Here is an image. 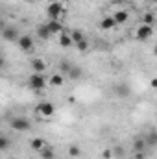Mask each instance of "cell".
<instances>
[{"label":"cell","instance_id":"1","mask_svg":"<svg viewBox=\"0 0 157 159\" xmlns=\"http://www.w3.org/2000/svg\"><path fill=\"white\" fill-rule=\"evenodd\" d=\"M46 15L50 20H61L65 17V6L61 2H50L46 7Z\"/></svg>","mask_w":157,"mask_h":159},{"label":"cell","instance_id":"2","mask_svg":"<svg viewBox=\"0 0 157 159\" xmlns=\"http://www.w3.org/2000/svg\"><path fill=\"white\" fill-rule=\"evenodd\" d=\"M46 81H48V80L44 78L43 72H34V74L28 78V85H30L34 91H43V89L46 87Z\"/></svg>","mask_w":157,"mask_h":159},{"label":"cell","instance_id":"3","mask_svg":"<svg viewBox=\"0 0 157 159\" xmlns=\"http://www.w3.org/2000/svg\"><path fill=\"white\" fill-rule=\"evenodd\" d=\"M35 111H37V115H41V117L50 119V117L56 115V106L52 102H39L37 107H35Z\"/></svg>","mask_w":157,"mask_h":159},{"label":"cell","instance_id":"4","mask_svg":"<svg viewBox=\"0 0 157 159\" xmlns=\"http://www.w3.org/2000/svg\"><path fill=\"white\" fill-rule=\"evenodd\" d=\"M9 128L15 129V131H28L32 128V124H30V120L24 119V117H17V119H11Z\"/></svg>","mask_w":157,"mask_h":159},{"label":"cell","instance_id":"5","mask_svg":"<svg viewBox=\"0 0 157 159\" xmlns=\"http://www.w3.org/2000/svg\"><path fill=\"white\" fill-rule=\"evenodd\" d=\"M152 35H154V28L152 26H146V24H141L137 28V32H135V37L139 41H148Z\"/></svg>","mask_w":157,"mask_h":159},{"label":"cell","instance_id":"6","mask_svg":"<svg viewBox=\"0 0 157 159\" xmlns=\"http://www.w3.org/2000/svg\"><path fill=\"white\" fill-rule=\"evenodd\" d=\"M17 43H19L20 50H24V52H32L34 50V39L30 35H19Z\"/></svg>","mask_w":157,"mask_h":159},{"label":"cell","instance_id":"7","mask_svg":"<svg viewBox=\"0 0 157 159\" xmlns=\"http://www.w3.org/2000/svg\"><path fill=\"white\" fill-rule=\"evenodd\" d=\"M46 28H48V32H50L52 35H59V34L63 32L61 20H48V22H46Z\"/></svg>","mask_w":157,"mask_h":159},{"label":"cell","instance_id":"8","mask_svg":"<svg viewBox=\"0 0 157 159\" xmlns=\"http://www.w3.org/2000/svg\"><path fill=\"white\" fill-rule=\"evenodd\" d=\"M2 37L6 41H17L19 39V32H17V28H4L2 30Z\"/></svg>","mask_w":157,"mask_h":159},{"label":"cell","instance_id":"9","mask_svg":"<svg viewBox=\"0 0 157 159\" xmlns=\"http://www.w3.org/2000/svg\"><path fill=\"white\" fill-rule=\"evenodd\" d=\"M32 69H34V72H44L46 70V61L44 59H41V57H35V59H32Z\"/></svg>","mask_w":157,"mask_h":159},{"label":"cell","instance_id":"10","mask_svg":"<svg viewBox=\"0 0 157 159\" xmlns=\"http://www.w3.org/2000/svg\"><path fill=\"white\" fill-rule=\"evenodd\" d=\"M128 19H129V15H128V11H124V9H120L117 11L115 15H113V20H115V24H126L128 22Z\"/></svg>","mask_w":157,"mask_h":159},{"label":"cell","instance_id":"11","mask_svg":"<svg viewBox=\"0 0 157 159\" xmlns=\"http://www.w3.org/2000/svg\"><path fill=\"white\" fill-rule=\"evenodd\" d=\"M59 44L63 46V48H70L74 43H72V39H70V35H69V32H61L59 34Z\"/></svg>","mask_w":157,"mask_h":159},{"label":"cell","instance_id":"12","mask_svg":"<svg viewBox=\"0 0 157 159\" xmlns=\"http://www.w3.org/2000/svg\"><path fill=\"white\" fill-rule=\"evenodd\" d=\"M37 35H39V39H43V41H48L52 37V34L48 32L46 24H39V26H37Z\"/></svg>","mask_w":157,"mask_h":159},{"label":"cell","instance_id":"13","mask_svg":"<svg viewBox=\"0 0 157 159\" xmlns=\"http://www.w3.org/2000/svg\"><path fill=\"white\" fill-rule=\"evenodd\" d=\"M39 156H41V159H56V152H54L52 146H44L39 152Z\"/></svg>","mask_w":157,"mask_h":159},{"label":"cell","instance_id":"14","mask_svg":"<svg viewBox=\"0 0 157 159\" xmlns=\"http://www.w3.org/2000/svg\"><path fill=\"white\" fill-rule=\"evenodd\" d=\"M115 26H117V24H115L113 17H105V19L100 20V28H102V30H113Z\"/></svg>","mask_w":157,"mask_h":159},{"label":"cell","instance_id":"15","mask_svg":"<svg viewBox=\"0 0 157 159\" xmlns=\"http://www.w3.org/2000/svg\"><path fill=\"white\" fill-rule=\"evenodd\" d=\"M69 80H79L81 78V69L76 67V65H70V69H69Z\"/></svg>","mask_w":157,"mask_h":159},{"label":"cell","instance_id":"16","mask_svg":"<svg viewBox=\"0 0 157 159\" xmlns=\"http://www.w3.org/2000/svg\"><path fill=\"white\" fill-rule=\"evenodd\" d=\"M30 146H32V150H35L37 154H39L41 150L46 146V143L43 141V139H32V143H30Z\"/></svg>","mask_w":157,"mask_h":159},{"label":"cell","instance_id":"17","mask_svg":"<svg viewBox=\"0 0 157 159\" xmlns=\"http://www.w3.org/2000/svg\"><path fill=\"white\" fill-rule=\"evenodd\" d=\"M48 81H50L52 87H61V85L65 83V78H63L61 74H52V78L48 80Z\"/></svg>","mask_w":157,"mask_h":159},{"label":"cell","instance_id":"18","mask_svg":"<svg viewBox=\"0 0 157 159\" xmlns=\"http://www.w3.org/2000/svg\"><path fill=\"white\" fill-rule=\"evenodd\" d=\"M154 22H155V15H154V13H144V15H142V24L152 26Z\"/></svg>","mask_w":157,"mask_h":159},{"label":"cell","instance_id":"19","mask_svg":"<svg viewBox=\"0 0 157 159\" xmlns=\"http://www.w3.org/2000/svg\"><path fill=\"white\" fill-rule=\"evenodd\" d=\"M133 148H135V152H144V148H146V141H144V139H135Z\"/></svg>","mask_w":157,"mask_h":159},{"label":"cell","instance_id":"20","mask_svg":"<svg viewBox=\"0 0 157 159\" xmlns=\"http://www.w3.org/2000/svg\"><path fill=\"white\" fill-rule=\"evenodd\" d=\"M74 44H76V48H78L79 52H87L89 50V41L85 39V37L81 41H78V43H74Z\"/></svg>","mask_w":157,"mask_h":159},{"label":"cell","instance_id":"21","mask_svg":"<svg viewBox=\"0 0 157 159\" xmlns=\"http://www.w3.org/2000/svg\"><path fill=\"white\" fill-rule=\"evenodd\" d=\"M69 156H70V157H79V156H81V148L76 146V144L69 146Z\"/></svg>","mask_w":157,"mask_h":159},{"label":"cell","instance_id":"22","mask_svg":"<svg viewBox=\"0 0 157 159\" xmlns=\"http://www.w3.org/2000/svg\"><path fill=\"white\" fill-rule=\"evenodd\" d=\"M117 94L118 96H122V98L128 96V94H129V87H128V85H118L117 87Z\"/></svg>","mask_w":157,"mask_h":159},{"label":"cell","instance_id":"23","mask_svg":"<svg viewBox=\"0 0 157 159\" xmlns=\"http://www.w3.org/2000/svg\"><path fill=\"white\" fill-rule=\"evenodd\" d=\"M69 35H70V39H72V43H78V41H81V39H83V34H81L79 30H74V32H70Z\"/></svg>","mask_w":157,"mask_h":159},{"label":"cell","instance_id":"24","mask_svg":"<svg viewBox=\"0 0 157 159\" xmlns=\"http://www.w3.org/2000/svg\"><path fill=\"white\" fill-rule=\"evenodd\" d=\"M7 146H9V141L6 137H0V150H6Z\"/></svg>","mask_w":157,"mask_h":159},{"label":"cell","instance_id":"25","mask_svg":"<svg viewBox=\"0 0 157 159\" xmlns=\"http://www.w3.org/2000/svg\"><path fill=\"white\" fill-rule=\"evenodd\" d=\"M102 157H104V159H111V157H113V150H109V148H105V150L102 152Z\"/></svg>","mask_w":157,"mask_h":159},{"label":"cell","instance_id":"26","mask_svg":"<svg viewBox=\"0 0 157 159\" xmlns=\"http://www.w3.org/2000/svg\"><path fill=\"white\" fill-rule=\"evenodd\" d=\"M148 144H155V131H152L150 135H148V141H146Z\"/></svg>","mask_w":157,"mask_h":159},{"label":"cell","instance_id":"27","mask_svg":"<svg viewBox=\"0 0 157 159\" xmlns=\"http://www.w3.org/2000/svg\"><path fill=\"white\" fill-rule=\"evenodd\" d=\"M122 154H124V148H120V146H118V148H115V150H113V156H117V157H120Z\"/></svg>","mask_w":157,"mask_h":159},{"label":"cell","instance_id":"28","mask_svg":"<svg viewBox=\"0 0 157 159\" xmlns=\"http://www.w3.org/2000/svg\"><path fill=\"white\" fill-rule=\"evenodd\" d=\"M70 65H72V63H67V61H63V63H61V69H63V72H69Z\"/></svg>","mask_w":157,"mask_h":159},{"label":"cell","instance_id":"29","mask_svg":"<svg viewBox=\"0 0 157 159\" xmlns=\"http://www.w3.org/2000/svg\"><path fill=\"white\" fill-rule=\"evenodd\" d=\"M4 65H6V61H4V57H2V56H0V69H2V67H4Z\"/></svg>","mask_w":157,"mask_h":159},{"label":"cell","instance_id":"30","mask_svg":"<svg viewBox=\"0 0 157 159\" xmlns=\"http://www.w3.org/2000/svg\"><path fill=\"white\" fill-rule=\"evenodd\" d=\"M24 2H35V0H24Z\"/></svg>","mask_w":157,"mask_h":159},{"label":"cell","instance_id":"31","mask_svg":"<svg viewBox=\"0 0 157 159\" xmlns=\"http://www.w3.org/2000/svg\"><path fill=\"white\" fill-rule=\"evenodd\" d=\"M0 30H2V20H0Z\"/></svg>","mask_w":157,"mask_h":159}]
</instances>
